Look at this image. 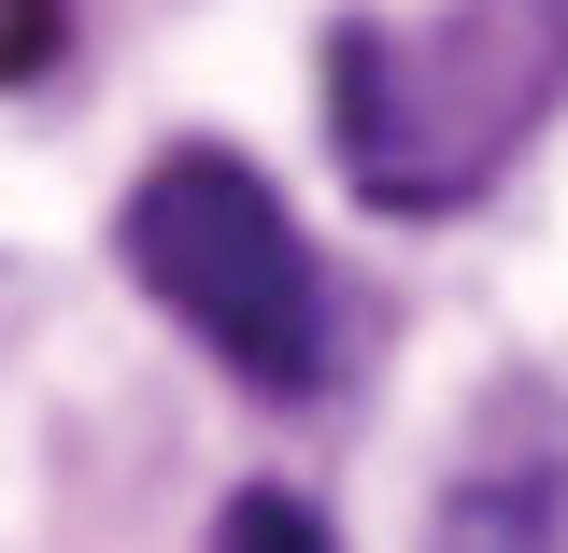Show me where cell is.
Wrapping results in <instances>:
<instances>
[{"label":"cell","mask_w":568,"mask_h":553,"mask_svg":"<svg viewBox=\"0 0 568 553\" xmlns=\"http://www.w3.org/2000/svg\"><path fill=\"white\" fill-rule=\"evenodd\" d=\"M327 100L369 213H455L568 114V0H455L426 29L355 14L327 43Z\"/></svg>","instance_id":"6da1fadb"},{"label":"cell","mask_w":568,"mask_h":553,"mask_svg":"<svg viewBox=\"0 0 568 553\" xmlns=\"http://www.w3.org/2000/svg\"><path fill=\"white\" fill-rule=\"evenodd\" d=\"M129 270L171 327H200L242 383H313L327 355V298H313V242L256 156L227 142H171L129 185Z\"/></svg>","instance_id":"7a4b0ae2"},{"label":"cell","mask_w":568,"mask_h":553,"mask_svg":"<svg viewBox=\"0 0 568 553\" xmlns=\"http://www.w3.org/2000/svg\"><path fill=\"white\" fill-rule=\"evenodd\" d=\"M540 540H555V483H526V469H484L440 496V553H540Z\"/></svg>","instance_id":"3957f363"},{"label":"cell","mask_w":568,"mask_h":553,"mask_svg":"<svg viewBox=\"0 0 568 553\" xmlns=\"http://www.w3.org/2000/svg\"><path fill=\"white\" fill-rule=\"evenodd\" d=\"M213 553H342L327 540V525H313V511H298V496H227V511H213Z\"/></svg>","instance_id":"277c9868"},{"label":"cell","mask_w":568,"mask_h":553,"mask_svg":"<svg viewBox=\"0 0 568 553\" xmlns=\"http://www.w3.org/2000/svg\"><path fill=\"white\" fill-rule=\"evenodd\" d=\"M43 43H58V0H0V85L43 71Z\"/></svg>","instance_id":"5b68a950"}]
</instances>
